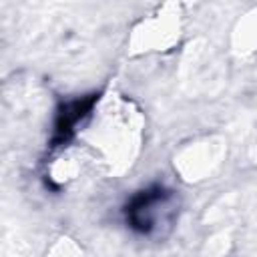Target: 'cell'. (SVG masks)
Wrapping results in <instances>:
<instances>
[{
	"label": "cell",
	"mask_w": 257,
	"mask_h": 257,
	"mask_svg": "<svg viewBox=\"0 0 257 257\" xmlns=\"http://www.w3.org/2000/svg\"><path fill=\"white\" fill-rule=\"evenodd\" d=\"M179 215V197L165 185H151L135 193L124 205L126 225L143 237H161L173 229Z\"/></svg>",
	"instance_id": "obj_1"
},
{
	"label": "cell",
	"mask_w": 257,
	"mask_h": 257,
	"mask_svg": "<svg viewBox=\"0 0 257 257\" xmlns=\"http://www.w3.org/2000/svg\"><path fill=\"white\" fill-rule=\"evenodd\" d=\"M98 100V94H86L80 98H72L64 104H60L54 120V133L50 139V149L66 147L74 137L82 120L92 112L94 104Z\"/></svg>",
	"instance_id": "obj_2"
}]
</instances>
